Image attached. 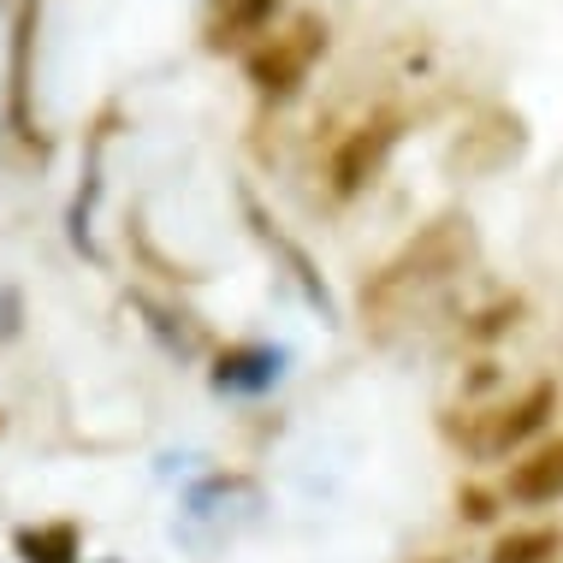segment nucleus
<instances>
[{"mask_svg": "<svg viewBox=\"0 0 563 563\" xmlns=\"http://www.w3.org/2000/svg\"><path fill=\"white\" fill-rule=\"evenodd\" d=\"M563 552V534L558 528H516L493 545V558L486 563H552Z\"/></svg>", "mask_w": 563, "mask_h": 563, "instance_id": "9d476101", "label": "nucleus"}, {"mask_svg": "<svg viewBox=\"0 0 563 563\" xmlns=\"http://www.w3.org/2000/svg\"><path fill=\"white\" fill-rule=\"evenodd\" d=\"M505 493L516 498V505H558V498H563V439L528 451L522 463H510Z\"/></svg>", "mask_w": 563, "mask_h": 563, "instance_id": "0eeeda50", "label": "nucleus"}, {"mask_svg": "<svg viewBox=\"0 0 563 563\" xmlns=\"http://www.w3.org/2000/svg\"><path fill=\"white\" fill-rule=\"evenodd\" d=\"M475 255V225H468L463 214H445V220H433L428 232H421L409 250H398L386 267L374 273L368 285H362V314H386L398 297L409 291H421V285H439V279H451L456 267Z\"/></svg>", "mask_w": 563, "mask_h": 563, "instance_id": "f257e3e1", "label": "nucleus"}, {"mask_svg": "<svg viewBox=\"0 0 563 563\" xmlns=\"http://www.w3.org/2000/svg\"><path fill=\"white\" fill-rule=\"evenodd\" d=\"M321 54H327V24L314 19V12H302V19L285 30V36L262 42V48L243 59V71H250L255 96L285 101V96H297V84L309 78V66H314Z\"/></svg>", "mask_w": 563, "mask_h": 563, "instance_id": "f03ea898", "label": "nucleus"}, {"mask_svg": "<svg viewBox=\"0 0 563 563\" xmlns=\"http://www.w3.org/2000/svg\"><path fill=\"white\" fill-rule=\"evenodd\" d=\"M493 505H498V498L481 493V486H463V493H456V510H463L468 522H493V516H498Z\"/></svg>", "mask_w": 563, "mask_h": 563, "instance_id": "ddd939ff", "label": "nucleus"}, {"mask_svg": "<svg viewBox=\"0 0 563 563\" xmlns=\"http://www.w3.org/2000/svg\"><path fill=\"white\" fill-rule=\"evenodd\" d=\"M516 314H522V302H516V297H505V302H493V309H481L475 314V327H468V339H498V332H505V327H516Z\"/></svg>", "mask_w": 563, "mask_h": 563, "instance_id": "f8f14e48", "label": "nucleus"}, {"mask_svg": "<svg viewBox=\"0 0 563 563\" xmlns=\"http://www.w3.org/2000/svg\"><path fill=\"white\" fill-rule=\"evenodd\" d=\"M36 24H42V0H19V12H12V54H7V136L24 148V161H48V143H42L36 113H30V54H36Z\"/></svg>", "mask_w": 563, "mask_h": 563, "instance_id": "7ed1b4c3", "label": "nucleus"}, {"mask_svg": "<svg viewBox=\"0 0 563 563\" xmlns=\"http://www.w3.org/2000/svg\"><path fill=\"white\" fill-rule=\"evenodd\" d=\"M391 148H398V119H391V113H379L362 131H350L344 143H339V155H332V190H339V196L368 190Z\"/></svg>", "mask_w": 563, "mask_h": 563, "instance_id": "39448f33", "label": "nucleus"}, {"mask_svg": "<svg viewBox=\"0 0 563 563\" xmlns=\"http://www.w3.org/2000/svg\"><path fill=\"white\" fill-rule=\"evenodd\" d=\"M285 374V350L279 344H232L214 356V374H208V386L220 391V398H262V391L279 386Z\"/></svg>", "mask_w": 563, "mask_h": 563, "instance_id": "423d86ee", "label": "nucleus"}, {"mask_svg": "<svg viewBox=\"0 0 563 563\" xmlns=\"http://www.w3.org/2000/svg\"><path fill=\"white\" fill-rule=\"evenodd\" d=\"M279 7H285V0H225V24H220V36H214V48H225V42H238V36H255V30H267Z\"/></svg>", "mask_w": 563, "mask_h": 563, "instance_id": "9b49d317", "label": "nucleus"}, {"mask_svg": "<svg viewBox=\"0 0 563 563\" xmlns=\"http://www.w3.org/2000/svg\"><path fill=\"white\" fill-rule=\"evenodd\" d=\"M243 208H250V220H255V232H262V243H267V250H279V255H285V262H291V279L302 285V297H309V302H314V309H321V314H327V321H332V297H327V285H321V273H314V262H309V255H302V250H297V243H291V238H285V232H279V225H273V220L262 214V208H255V202H250V196H243Z\"/></svg>", "mask_w": 563, "mask_h": 563, "instance_id": "6e6552de", "label": "nucleus"}, {"mask_svg": "<svg viewBox=\"0 0 563 563\" xmlns=\"http://www.w3.org/2000/svg\"><path fill=\"white\" fill-rule=\"evenodd\" d=\"M552 409H558V386H552V379H540V386H528L510 409L481 416V433H475V445H468V451L505 456V451H516V445H528V439H534L545 421H552Z\"/></svg>", "mask_w": 563, "mask_h": 563, "instance_id": "20e7f679", "label": "nucleus"}, {"mask_svg": "<svg viewBox=\"0 0 563 563\" xmlns=\"http://www.w3.org/2000/svg\"><path fill=\"white\" fill-rule=\"evenodd\" d=\"M12 552L24 563H78V522H42V528H19Z\"/></svg>", "mask_w": 563, "mask_h": 563, "instance_id": "1a4fd4ad", "label": "nucleus"}, {"mask_svg": "<svg viewBox=\"0 0 563 563\" xmlns=\"http://www.w3.org/2000/svg\"><path fill=\"white\" fill-rule=\"evenodd\" d=\"M19 327H24V321H19V291L7 285V291H0V339H12Z\"/></svg>", "mask_w": 563, "mask_h": 563, "instance_id": "4468645a", "label": "nucleus"}]
</instances>
